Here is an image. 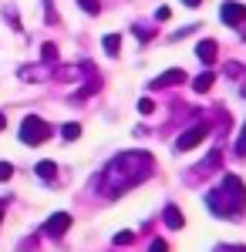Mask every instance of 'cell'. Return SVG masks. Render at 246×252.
Here are the masks:
<instances>
[{
  "instance_id": "obj_11",
  "label": "cell",
  "mask_w": 246,
  "mask_h": 252,
  "mask_svg": "<svg viewBox=\"0 0 246 252\" xmlns=\"http://www.w3.org/2000/svg\"><path fill=\"white\" fill-rule=\"evenodd\" d=\"M165 225H169V229H182V222H186V219H182V212H179V209H175V205H165Z\"/></svg>"
},
{
  "instance_id": "obj_28",
  "label": "cell",
  "mask_w": 246,
  "mask_h": 252,
  "mask_svg": "<svg viewBox=\"0 0 246 252\" xmlns=\"http://www.w3.org/2000/svg\"><path fill=\"white\" fill-rule=\"evenodd\" d=\"M3 128H7V118H3V115H0V131H3Z\"/></svg>"
},
{
  "instance_id": "obj_16",
  "label": "cell",
  "mask_w": 246,
  "mask_h": 252,
  "mask_svg": "<svg viewBox=\"0 0 246 252\" xmlns=\"http://www.w3.org/2000/svg\"><path fill=\"white\" fill-rule=\"evenodd\" d=\"M41 58H44V64H54L57 67V58H61V54H57L54 44H44V47H41Z\"/></svg>"
},
{
  "instance_id": "obj_10",
  "label": "cell",
  "mask_w": 246,
  "mask_h": 252,
  "mask_svg": "<svg viewBox=\"0 0 246 252\" xmlns=\"http://www.w3.org/2000/svg\"><path fill=\"white\" fill-rule=\"evenodd\" d=\"M212 84H216V74H212V71H206V74H199V78L192 81V91H199V94H206V91L212 88Z\"/></svg>"
},
{
  "instance_id": "obj_14",
  "label": "cell",
  "mask_w": 246,
  "mask_h": 252,
  "mask_svg": "<svg viewBox=\"0 0 246 252\" xmlns=\"http://www.w3.org/2000/svg\"><path fill=\"white\" fill-rule=\"evenodd\" d=\"M61 138H64V141H78V138H81V125H78V121H68V125L61 128Z\"/></svg>"
},
{
  "instance_id": "obj_6",
  "label": "cell",
  "mask_w": 246,
  "mask_h": 252,
  "mask_svg": "<svg viewBox=\"0 0 246 252\" xmlns=\"http://www.w3.org/2000/svg\"><path fill=\"white\" fill-rule=\"evenodd\" d=\"M68 229H71V215L68 212H54L47 222H44V235H47V239H61Z\"/></svg>"
},
{
  "instance_id": "obj_27",
  "label": "cell",
  "mask_w": 246,
  "mask_h": 252,
  "mask_svg": "<svg viewBox=\"0 0 246 252\" xmlns=\"http://www.w3.org/2000/svg\"><path fill=\"white\" fill-rule=\"evenodd\" d=\"M182 3H186V7H199L203 0H182Z\"/></svg>"
},
{
  "instance_id": "obj_5",
  "label": "cell",
  "mask_w": 246,
  "mask_h": 252,
  "mask_svg": "<svg viewBox=\"0 0 246 252\" xmlns=\"http://www.w3.org/2000/svg\"><path fill=\"white\" fill-rule=\"evenodd\" d=\"M219 20H223L226 27H243L246 7H243V3H236V0H226V3L219 7Z\"/></svg>"
},
{
  "instance_id": "obj_2",
  "label": "cell",
  "mask_w": 246,
  "mask_h": 252,
  "mask_svg": "<svg viewBox=\"0 0 246 252\" xmlns=\"http://www.w3.org/2000/svg\"><path fill=\"white\" fill-rule=\"evenodd\" d=\"M206 209L212 215H219V219H236L246 209V185L236 175H223V182L216 189H209Z\"/></svg>"
},
{
  "instance_id": "obj_30",
  "label": "cell",
  "mask_w": 246,
  "mask_h": 252,
  "mask_svg": "<svg viewBox=\"0 0 246 252\" xmlns=\"http://www.w3.org/2000/svg\"><path fill=\"white\" fill-rule=\"evenodd\" d=\"M236 252H246V249H236Z\"/></svg>"
},
{
  "instance_id": "obj_15",
  "label": "cell",
  "mask_w": 246,
  "mask_h": 252,
  "mask_svg": "<svg viewBox=\"0 0 246 252\" xmlns=\"http://www.w3.org/2000/svg\"><path fill=\"white\" fill-rule=\"evenodd\" d=\"M78 7H81L88 17H98V14H101V0H78Z\"/></svg>"
},
{
  "instance_id": "obj_13",
  "label": "cell",
  "mask_w": 246,
  "mask_h": 252,
  "mask_svg": "<svg viewBox=\"0 0 246 252\" xmlns=\"http://www.w3.org/2000/svg\"><path fill=\"white\" fill-rule=\"evenodd\" d=\"M101 47H105V51H108L112 58H118V51H122V37H118V34H105Z\"/></svg>"
},
{
  "instance_id": "obj_17",
  "label": "cell",
  "mask_w": 246,
  "mask_h": 252,
  "mask_svg": "<svg viewBox=\"0 0 246 252\" xmlns=\"http://www.w3.org/2000/svg\"><path fill=\"white\" fill-rule=\"evenodd\" d=\"M233 152L243 158L246 155V121H243V128H240V138H236V145H233Z\"/></svg>"
},
{
  "instance_id": "obj_25",
  "label": "cell",
  "mask_w": 246,
  "mask_h": 252,
  "mask_svg": "<svg viewBox=\"0 0 246 252\" xmlns=\"http://www.w3.org/2000/svg\"><path fill=\"white\" fill-rule=\"evenodd\" d=\"M169 14H172L169 7H159V10H155V20H169Z\"/></svg>"
},
{
  "instance_id": "obj_12",
  "label": "cell",
  "mask_w": 246,
  "mask_h": 252,
  "mask_svg": "<svg viewBox=\"0 0 246 252\" xmlns=\"http://www.w3.org/2000/svg\"><path fill=\"white\" fill-rule=\"evenodd\" d=\"M54 175H57L54 161H38V178L41 182H54Z\"/></svg>"
},
{
  "instance_id": "obj_18",
  "label": "cell",
  "mask_w": 246,
  "mask_h": 252,
  "mask_svg": "<svg viewBox=\"0 0 246 252\" xmlns=\"http://www.w3.org/2000/svg\"><path fill=\"white\" fill-rule=\"evenodd\" d=\"M3 17H7V24H10L14 31H20V17H17V10H14V7H3Z\"/></svg>"
},
{
  "instance_id": "obj_22",
  "label": "cell",
  "mask_w": 246,
  "mask_h": 252,
  "mask_svg": "<svg viewBox=\"0 0 246 252\" xmlns=\"http://www.w3.org/2000/svg\"><path fill=\"white\" fill-rule=\"evenodd\" d=\"M54 17H57V14H54V3H51V0H44V20L51 24Z\"/></svg>"
},
{
  "instance_id": "obj_23",
  "label": "cell",
  "mask_w": 246,
  "mask_h": 252,
  "mask_svg": "<svg viewBox=\"0 0 246 252\" xmlns=\"http://www.w3.org/2000/svg\"><path fill=\"white\" fill-rule=\"evenodd\" d=\"M14 175V165H7V161H0V182H7Z\"/></svg>"
},
{
  "instance_id": "obj_4",
  "label": "cell",
  "mask_w": 246,
  "mask_h": 252,
  "mask_svg": "<svg viewBox=\"0 0 246 252\" xmlns=\"http://www.w3.org/2000/svg\"><path fill=\"white\" fill-rule=\"evenodd\" d=\"M209 128H212L209 121H196L192 128H186L182 135L175 138V152H189V148H196V145H199V141L209 135Z\"/></svg>"
},
{
  "instance_id": "obj_1",
  "label": "cell",
  "mask_w": 246,
  "mask_h": 252,
  "mask_svg": "<svg viewBox=\"0 0 246 252\" xmlns=\"http://www.w3.org/2000/svg\"><path fill=\"white\" fill-rule=\"evenodd\" d=\"M152 172H155V158H152L149 152H122V155H115L112 161L105 165V172L95 178V189H98V195H105V198H118V195L128 192V189L142 185Z\"/></svg>"
},
{
  "instance_id": "obj_8",
  "label": "cell",
  "mask_w": 246,
  "mask_h": 252,
  "mask_svg": "<svg viewBox=\"0 0 246 252\" xmlns=\"http://www.w3.org/2000/svg\"><path fill=\"white\" fill-rule=\"evenodd\" d=\"M51 74H54V64H44V61H41V67H20L17 71L20 81H47Z\"/></svg>"
},
{
  "instance_id": "obj_7",
  "label": "cell",
  "mask_w": 246,
  "mask_h": 252,
  "mask_svg": "<svg viewBox=\"0 0 246 252\" xmlns=\"http://www.w3.org/2000/svg\"><path fill=\"white\" fill-rule=\"evenodd\" d=\"M186 71H179V67H172V71H165V74H159V78L152 81L149 88L152 91H162V88H172V84H186Z\"/></svg>"
},
{
  "instance_id": "obj_20",
  "label": "cell",
  "mask_w": 246,
  "mask_h": 252,
  "mask_svg": "<svg viewBox=\"0 0 246 252\" xmlns=\"http://www.w3.org/2000/svg\"><path fill=\"white\" fill-rule=\"evenodd\" d=\"M138 111H142V115H152V111H155V101H152V97H142V101H138Z\"/></svg>"
},
{
  "instance_id": "obj_29",
  "label": "cell",
  "mask_w": 246,
  "mask_h": 252,
  "mask_svg": "<svg viewBox=\"0 0 246 252\" xmlns=\"http://www.w3.org/2000/svg\"><path fill=\"white\" fill-rule=\"evenodd\" d=\"M3 209H7V205H3V202H0V222H3Z\"/></svg>"
},
{
  "instance_id": "obj_24",
  "label": "cell",
  "mask_w": 246,
  "mask_h": 252,
  "mask_svg": "<svg viewBox=\"0 0 246 252\" xmlns=\"http://www.w3.org/2000/svg\"><path fill=\"white\" fill-rule=\"evenodd\" d=\"M226 78H240V64H226Z\"/></svg>"
},
{
  "instance_id": "obj_19",
  "label": "cell",
  "mask_w": 246,
  "mask_h": 252,
  "mask_svg": "<svg viewBox=\"0 0 246 252\" xmlns=\"http://www.w3.org/2000/svg\"><path fill=\"white\" fill-rule=\"evenodd\" d=\"M135 242V232H118L115 235V246H132Z\"/></svg>"
},
{
  "instance_id": "obj_26",
  "label": "cell",
  "mask_w": 246,
  "mask_h": 252,
  "mask_svg": "<svg viewBox=\"0 0 246 252\" xmlns=\"http://www.w3.org/2000/svg\"><path fill=\"white\" fill-rule=\"evenodd\" d=\"M216 252H236L233 246H216Z\"/></svg>"
},
{
  "instance_id": "obj_21",
  "label": "cell",
  "mask_w": 246,
  "mask_h": 252,
  "mask_svg": "<svg viewBox=\"0 0 246 252\" xmlns=\"http://www.w3.org/2000/svg\"><path fill=\"white\" fill-rule=\"evenodd\" d=\"M149 252H169V242H165V239H152Z\"/></svg>"
},
{
  "instance_id": "obj_3",
  "label": "cell",
  "mask_w": 246,
  "mask_h": 252,
  "mask_svg": "<svg viewBox=\"0 0 246 252\" xmlns=\"http://www.w3.org/2000/svg\"><path fill=\"white\" fill-rule=\"evenodd\" d=\"M51 135H54V128H51L41 115H27L24 121H20V141H24V145H31V148L44 145Z\"/></svg>"
},
{
  "instance_id": "obj_9",
  "label": "cell",
  "mask_w": 246,
  "mask_h": 252,
  "mask_svg": "<svg viewBox=\"0 0 246 252\" xmlns=\"http://www.w3.org/2000/svg\"><path fill=\"white\" fill-rule=\"evenodd\" d=\"M196 58L203 61V64H216V58H219V47H216V40H199L196 44Z\"/></svg>"
}]
</instances>
